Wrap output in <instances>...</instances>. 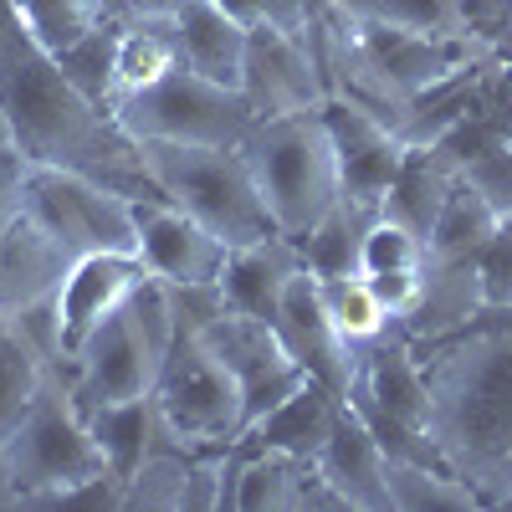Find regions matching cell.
Listing matches in <instances>:
<instances>
[{
  "instance_id": "6da1fadb",
  "label": "cell",
  "mask_w": 512,
  "mask_h": 512,
  "mask_svg": "<svg viewBox=\"0 0 512 512\" xmlns=\"http://www.w3.org/2000/svg\"><path fill=\"white\" fill-rule=\"evenodd\" d=\"M0 118L11 123V134L31 164L77 169V175L103 180L128 200L154 195L139 144L21 26L11 0H0Z\"/></svg>"
},
{
  "instance_id": "7a4b0ae2",
  "label": "cell",
  "mask_w": 512,
  "mask_h": 512,
  "mask_svg": "<svg viewBox=\"0 0 512 512\" xmlns=\"http://www.w3.org/2000/svg\"><path fill=\"white\" fill-rule=\"evenodd\" d=\"M431 441L487 507H512V328H461L420 344Z\"/></svg>"
},
{
  "instance_id": "3957f363",
  "label": "cell",
  "mask_w": 512,
  "mask_h": 512,
  "mask_svg": "<svg viewBox=\"0 0 512 512\" xmlns=\"http://www.w3.org/2000/svg\"><path fill=\"white\" fill-rule=\"evenodd\" d=\"M241 159L251 169L256 195H262L277 236H287V241H303L338 205V195H344L333 134H328L323 113L262 118L241 139Z\"/></svg>"
},
{
  "instance_id": "277c9868",
  "label": "cell",
  "mask_w": 512,
  "mask_h": 512,
  "mask_svg": "<svg viewBox=\"0 0 512 512\" xmlns=\"http://www.w3.org/2000/svg\"><path fill=\"white\" fill-rule=\"evenodd\" d=\"M175 303L159 277H144V287L72 354L67 390L82 410H103V405H128V400H149L159 369L175 349Z\"/></svg>"
},
{
  "instance_id": "5b68a950",
  "label": "cell",
  "mask_w": 512,
  "mask_h": 512,
  "mask_svg": "<svg viewBox=\"0 0 512 512\" xmlns=\"http://www.w3.org/2000/svg\"><path fill=\"white\" fill-rule=\"evenodd\" d=\"M144 169H149V185L154 195L175 200L180 210L216 231L231 251L251 246V241H267L277 226L267 216L262 195H256V180L241 159V149H216V144H139Z\"/></svg>"
},
{
  "instance_id": "8992f818",
  "label": "cell",
  "mask_w": 512,
  "mask_h": 512,
  "mask_svg": "<svg viewBox=\"0 0 512 512\" xmlns=\"http://www.w3.org/2000/svg\"><path fill=\"white\" fill-rule=\"evenodd\" d=\"M0 456H6V466H11L21 507H52L62 492L113 472L98 436H93V420L72 400L62 369L47 374L41 395L31 400L26 420L16 425V436L6 441Z\"/></svg>"
},
{
  "instance_id": "52a82bcc",
  "label": "cell",
  "mask_w": 512,
  "mask_h": 512,
  "mask_svg": "<svg viewBox=\"0 0 512 512\" xmlns=\"http://www.w3.org/2000/svg\"><path fill=\"white\" fill-rule=\"evenodd\" d=\"M154 446L175 451H226L246 431V400L226 359L200 333H175L159 384H154Z\"/></svg>"
},
{
  "instance_id": "ba28073f",
  "label": "cell",
  "mask_w": 512,
  "mask_h": 512,
  "mask_svg": "<svg viewBox=\"0 0 512 512\" xmlns=\"http://www.w3.org/2000/svg\"><path fill=\"white\" fill-rule=\"evenodd\" d=\"M113 118L134 144L154 139V144H216V149H241V139L262 123L241 88L210 82L190 67L164 77L159 88L118 103Z\"/></svg>"
},
{
  "instance_id": "9c48e42d",
  "label": "cell",
  "mask_w": 512,
  "mask_h": 512,
  "mask_svg": "<svg viewBox=\"0 0 512 512\" xmlns=\"http://www.w3.org/2000/svg\"><path fill=\"white\" fill-rule=\"evenodd\" d=\"M21 210H26L31 221L47 226L72 256H88V251L139 256V216H134V200L118 195V190H108L103 180L77 175V169L26 164Z\"/></svg>"
},
{
  "instance_id": "30bf717a",
  "label": "cell",
  "mask_w": 512,
  "mask_h": 512,
  "mask_svg": "<svg viewBox=\"0 0 512 512\" xmlns=\"http://www.w3.org/2000/svg\"><path fill=\"white\" fill-rule=\"evenodd\" d=\"M349 31H354V47L364 52V62L390 82L395 93H405L410 103L425 98L441 82L461 77V72H477V67H492L497 52L487 47L482 36L472 31H451V36H420V31H400V26H379V21H359L349 16Z\"/></svg>"
},
{
  "instance_id": "8fae6325",
  "label": "cell",
  "mask_w": 512,
  "mask_h": 512,
  "mask_svg": "<svg viewBox=\"0 0 512 512\" xmlns=\"http://www.w3.org/2000/svg\"><path fill=\"white\" fill-rule=\"evenodd\" d=\"M200 338L226 359V369L241 384V400H246V425H256L272 405H282L297 384L313 379L303 364H297L282 344V333L272 328V318H256L241 308H226L221 318H210L200 328ZM246 436V431H241Z\"/></svg>"
},
{
  "instance_id": "7c38bea8",
  "label": "cell",
  "mask_w": 512,
  "mask_h": 512,
  "mask_svg": "<svg viewBox=\"0 0 512 512\" xmlns=\"http://www.w3.org/2000/svg\"><path fill=\"white\" fill-rule=\"evenodd\" d=\"M241 93L251 98L256 118H282V113H323L328 88L313 62L308 31L292 36L277 26H251L246 31V67H241Z\"/></svg>"
},
{
  "instance_id": "4fadbf2b",
  "label": "cell",
  "mask_w": 512,
  "mask_h": 512,
  "mask_svg": "<svg viewBox=\"0 0 512 512\" xmlns=\"http://www.w3.org/2000/svg\"><path fill=\"white\" fill-rule=\"evenodd\" d=\"M149 267L139 256H123V251H88L67 267L57 297H52V318H57V354L62 369L72 364V354L88 344V338L144 287Z\"/></svg>"
},
{
  "instance_id": "5bb4252c",
  "label": "cell",
  "mask_w": 512,
  "mask_h": 512,
  "mask_svg": "<svg viewBox=\"0 0 512 512\" xmlns=\"http://www.w3.org/2000/svg\"><path fill=\"white\" fill-rule=\"evenodd\" d=\"M272 328L282 333L287 354L303 364L318 384H328L338 400H349L364 354L333 328V318H328V308H323V292H318V277H313L308 267H297V272L287 277V287H282V297H277V313H272Z\"/></svg>"
},
{
  "instance_id": "9a60e30c",
  "label": "cell",
  "mask_w": 512,
  "mask_h": 512,
  "mask_svg": "<svg viewBox=\"0 0 512 512\" xmlns=\"http://www.w3.org/2000/svg\"><path fill=\"white\" fill-rule=\"evenodd\" d=\"M134 216H139V262L149 267V277L169 287L221 282L231 246L216 231H205L190 210H180L164 195H149V200H134Z\"/></svg>"
},
{
  "instance_id": "2e32d148",
  "label": "cell",
  "mask_w": 512,
  "mask_h": 512,
  "mask_svg": "<svg viewBox=\"0 0 512 512\" xmlns=\"http://www.w3.org/2000/svg\"><path fill=\"white\" fill-rule=\"evenodd\" d=\"M323 123L333 134V154H338V180H344V200L359 205L364 216H379L384 195H390L400 164H405V139L390 123H379L374 113L354 108V103H328Z\"/></svg>"
},
{
  "instance_id": "e0dca14e",
  "label": "cell",
  "mask_w": 512,
  "mask_h": 512,
  "mask_svg": "<svg viewBox=\"0 0 512 512\" xmlns=\"http://www.w3.org/2000/svg\"><path fill=\"white\" fill-rule=\"evenodd\" d=\"M77 256L26 210L0 231V318H21L41 303H52L67 267Z\"/></svg>"
},
{
  "instance_id": "ac0fdd59",
  "label": "cell",
  "mask_w": 512,
  "mask_h": 512,
  "mask_svg": "<svg viewBox=\"0 0 512 512\" xmlns=\"http://www.w3.org/2000/svg\"><path fill=\"white\" fill-rule=\"evenodd\" d=\"M313 466L333 482V492L344 497L354 512H395L390 507V477H384V446L354 415V405L338 410V425H333V436L323 441V451L313 456Z\"/></svg>"
},
{
  "instance_id": "d6986e66",
  "label": "cell",
  "mask_w": 512,
  "mask_h": 512,
  "mask_svg": "<svg viewBox=\"0 0 512 512\" xmlns=\"http://www.w3.org/2000/svg\"><path fill=\"white\" fill-rule=\"evenodd\" d=\"M482 308H487V287H482L477 262H425V292L405 318H395V333H405L420 349V344H436V338L472 328Z\"/></svg>"
},
{
  "instance_id": "ffe728a7",
  "label": "cell",
  "mask_w": 512,
  "mask_h": 512,
  "mask_svg": "<svg viewBox=\"0 0 512 512\" xmlns=\"http://www.w3.org/2000/svg\"><path fill=\"white\" fill-rule=\"evenodd\" d=\"M185 67L180 31L164 16H118V47H113V72H108V113L128 98L159 88L164 77Z\"/></svg>"
},
{
  "instance_id": "44dd1931",
  "label": "cell",
  "mask_w": 512,
  "mask_h": 512,
  "mask_svg": "<svg viewBox=\"0 0 512 512\" xmlns=\"http://www.w3.org/2000/svg\"><path fill=\"white\" fill-rule=\"evenodd\" d=\"M338 410H344V400H338L328 384L303 379L282 405H272L256 425H246L241 446H272V451H292V456H308L313 461L323 451V441L333 436Z\"/></svg>"
},
{
  "instance_id": "7402d4cb",
  "label": "cell",
  "mask_w": 512,
  "mask_h": 512,
  "mask_svg": "<svg viewBox=\"0 0 512 512\" xmlns=\"http://www.w3.org/2000/svg\"><path fill=\"white\" fill-rule=\"evenodd\" d=\"M303 267V251L287 236H267V241H251V246H236L226 256V272H221V287H226V303L241 308V313H256V318H272L277 313V297L287 287V277Z\"/></svg>"
},
{
  "instance_id": "603a6c76",
  "label": "cell",
  "mask_w": 512,
  "mask_h": 512,
  "mask_svg": "<svg viewBox=\"0 0 512 512\" xmlns=\"http://www.w3.org/2000/svg\"><path fill=\"white\" fill-rule=\"evenodd\" d=\"M180 31V52L185 67L226 82V88H241V67H246V26L236 16H226L216 0H190V6L175 16Z\"/></svg>"
},
{
  "instance_id": "cb8c5ba5",
  "label": "cell",
  "mask_w": 512,
  "mask_h": 512,
  "mask_svg": "<svg viewBox=\"0 0 512 512\" xmlns=\"http://www.w3.org/2000/svg\"><path fill=\"white\" fill-rule=\"evenodd\" d=\"M456 180L461 175L431 144H410L400 175H395V185H390V195H384L379 210H390L395 221L415 226L420 236H431V226H436V216H441V205H446V195H451Z\"/></svg>"
},
{
  "instance_id": "d4e9b609",
  "label": "cell",
  "mask_w": 512,
  "mask_h": 512,
  "mask_svg": "<svg viewBox=\"0 0 512 512\" xmlns=\"http://www.w3.org/2000/svg\"><path fill=\"white\" fill-rule=\"evenodd\" d=\"M384 477H390V507L395 512H477V507H487L472 492V482H461L446 461L384 456Z\"/></svg>"
},
{
  "instance_id": "484cf974",
  "label": "cell",
  "mask_w": 512,
  "mask_h": 512,
  "mask_svg": "<svg viewBox=\"0 0 512 512\" xmlns=\"http://www.w3.org/2000/svg\"><path fill=\"white\" fill-rule=\"evenodd\" d=\"M52 369L57 364L31 344L16 318H0V451L16 436V425L26 420L31 400L41 395V384H47Z\"/></svg>"
},
{
  "instance_id": "4316f807",
  "label": "cell",
  "mask_w": 512,
  "mask_h": 512,
  "mask_svg": "<svg viewBox=\"0 0 512 512\" xmlns=\"http://www.w3.org/2000/svg\"><path fill=\"white\" fill-rule=\"evenodd\" d=\"M241 446V441H236ZM308 456L272 451V446H241L236 472V512H297V492L308 477Z\"/></svg>"
},
{
  "instance_id": "83f0119b",
  "label": "cell",
  "mask_w": 512,
  "mask_h": 512,
  "mask_svg": "<svg viewBox=\"0 0 512 512\" xmlns=\"http://www.w3.org/2000/svg\"><path fill=\"white\" fill-rule=\"evenodd\" d=\"M497 226H502L497 210L466 180H456L436 226H431V236H425V251H431V262H477L482 246L497 236Z\"/></svg>"
},
{
  "instance_id": "f1b7e54d",
  "label": "cell",
  "mask_w": 512,
  "mask_h": 512,
  "mask_svg": "<svg viewBox=\"0 0 512 512\" xmlns=\"http://www.w3.org/2000/svg\"><path fill=\"white\" fill-rule=\"evenodd\" d=\"M318 292H323V308H328V318H333V328L349 338V344L364 354L374 338H384L395 328V318H390V308L374 297V287H369V277L364 272H338V277H318Z\"/></svg>"
},
{
  "instance_id": "f546056e",
  "label": "cell",
  "mask_w": 512,
  "mask_h": 512,
  "mask_svg": "<svg viewBox=\"0 0 512 512\" xmlns=\"http://www.w3.org/2000/svg\"><path fill=\"white\" fill-rule=\"evenodd\" d=\"M374 216H364L359 205H349L344 195H338V205L328 210V216L297 241V251H303V267L313 277H338V272H359V241H364V226Z\"/></svg>"
},
{
  "instance_id": "4dcf8cb0",
  "label": "cell",
  "mask_w": 512,
  "mask_h": 512,
  "mask_svg": "<svg viewBox=\"0 0 512 512\" xmlns=\"http://www.w3.org/2000/svg\"><path fill=\"white\" fill-rule=\"evenodd\" d=\"M93 420V436L108 456V466L128 482L134 466L149 456L154 446V400H128V405H103V410H88Z\"/></svg>"
},
{
  "instance_id": "1f68e13d",
  "label": "cell",
  "mask_w": 512,
  "mask_h": 512,
  "mask_svg": "<svg viewBox=\"0 0 512 512\" xmlns=\"http://www.w3.org/2000/svg\"><path fill=\"white\" fill-rule=\"evenodd\" d=\"M185 472L190 451L149 446V456L123 482V512H185Z\"/></svg>"
},
{
  "instance_id": "d6a6232c",
  "label": "cell",
  "mask_w": 512,
  "mask_h": 512,
  "mask_svg": "<svg viewBox=\"0 0 512 512\" xmlns=\"http://www.w3.org/2000/svg\"><path fill=\"white\" fill-rule=\"evenodd\" d=\"M11 11L47 52H62L108 21V0H11Z\"/></svg>"
},
{
  "instance_id": "836d02e7",
  "label": "cell",
  "mask_w": 512,
  "mask_h": 512,
  "mask_svg": "<svg viewBox=\"0 0 512 512\" xmlns=\"http://www.w3.org/2000/svg\"><path fill=\"white\" fill-rule=\"evenodd\" d=\"M338 11H349L359 21H379V26L420 31V36L461 31V0H338Z\"/></svg>"
},
{
  "instance_id": "e575fe53",
  "label": "cell",
  "mask_w": 512,
  "mask_h": 512,
  "mask_svg": "<svg viewBox=\"0 0 512 512\" xmlns=\"http://www.w3.org/2000/svg\"><path fill=\"white\" fill-rule=\"evenodd\" d=\"M431 251H425V236L405 221H395L390 210L364 226V241H359V272L374 277V272H395V267H425Z\"/></svg>"
},
{
  "instance_id": "d590c367",
  "label": "cell",
  "mask_w": 512,
  "mask_h": 512,
  "mask_svg": "<svg viewBox=\"0 0 512 512\" xmlns=\"http://www.w3.org/2000/svg\"><path fill=\"white\" fill-rule=\"evenodd\" d=\"M113 47H118V16H108L103 26H93L88 36H77L72 47L52 52L62 62V72L77 82L93 103L108 108V72H113Z\"/></svg>"
},
{
  "instance_id": "8d00e7d4",
  "label": "cell",
  "mask_w": 512,
  "mask_h": 512,
  "mask_svg": "<svg viewBox=\"0 0 512 512\" xmlns=\"http://www.w3.org/2000/svg\"><path fill=\"white\" fill-rule=\"evenodd\" d=\"M461 180L472 185L502 221H512V134L461 164Z\"/></svg>"
},
{
  "instance_id": "74e56055",
  "label": "cell",
  "mask_w": 512,
  "mask_h": 512,
  "mask_svg": "<svg viewBox=\"0 0 512 512\" xmlns=\"http://www.w3.org/2000/svg\"><path fill=\"white\" fill-rule=\"evenodd\" d=\"M477 272H482V287H487V308H507L512 303V221H502L497 236L482 246Z\"/></svg>"
},
{
  "instance_id": "f35d334b",
  "label": "cell",
  "mask_w": 512,
  "mask_h": 512,
  "mask_svg": "<svg viewBox=\"0 0 512 512\" xmlns=\"http://www.w3.org/2000/svg\"><path fill=\"white\" fill-rule=\"evenodd\" d=\"M374 297L384 308H390V318H405L415 303H420V292H425V267H395V272H374L369 277Z\"/></svg>"
},
{
  "instance_id": "ab89813d",
  "label": "cell",
  "mask_w": 512,
  "mask_h": 512,
  "mask_svg": "<svg viewBox=\"0 0 512 512\" xmlns=\"http://www.w3.org/2000/svg\"><path fill=\"white\" fill-rule=\"evenodd\" d=\"M185 6H190V0H128L123 16H164V21H175Z\"/></svg>"
},
{
  "instance_id": "60d3db41",
  "label": "cell",
  "mask_w": 512,
  "mask_h": 512,
  "mask_svg": "<svg viewBox=\"0 0 512 512\" xmlns=\"http://www.w3.org/2000/svg\"><path fill=\"white\" fill-rule=\"evenodd\" d=\"M0 507H21V502H16V482H11L6 456H0Z\"/></svg>"
},
{
  "instance_id": "b9f144b4",
  "label": "cell",
  "mask_w": 512,
  "mask_h": 512,
  "mask_svg": "<svg viewBox=\"0 0 512 512\" xmlns=\"http://www.w3.org/2000/svg\"><path fill=\"white\" fill-rule=\"evenodd\" d=\"M303 6H308V16H323V11H333V6H338V0H303Z\"/></svg>"
},
{
  "instance_id": "7bdbcfd3",
  "label": "cell",
  "mask_w": 512,
  "mask_h": 512,
  "mask_svg": "<svg viewBox=\"0 0 512 512\" xmlns=\"http://www.w3.org/2000/svg\"><path fill=\"white\" fill-rule=\"evenodd\" d=\"M123 6H128V0H108V16H123Z\"/></svg>"
}]
</instances>
